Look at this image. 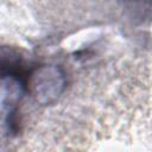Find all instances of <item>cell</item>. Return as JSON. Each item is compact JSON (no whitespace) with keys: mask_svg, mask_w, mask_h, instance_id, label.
Instances as JSON below:
<instances>
[{"mask_svg":"<svg viewBox=\"0 0 152 152\" xmlns=\"http://www.w3.org/2000/svg\"><path fill=\"white\" fill-rule=\"evenodd\" d=\"M64 82L65 78L61 69L57 66L45 65L40 69H37L31 75L28 86L37 101L49 104L59 96L64 88Z\"/></svg>","mask_w":152,"mask_h":152,"instance_id":"obj_1","label":"cell"},{"mask_svg":"<svg viewBox=\"0 0 152 152\" xmlns=\"http://www.w3.org/2000/svg\"><path fill=\"white\" fill-rule=\"evenodd\" d=\"M150 1H151V2H152V0H150Z\"/></svg>","mask_w":152,"mask_h":152,"instance_id":"obj_2","label":"cell"}]
</instances>
